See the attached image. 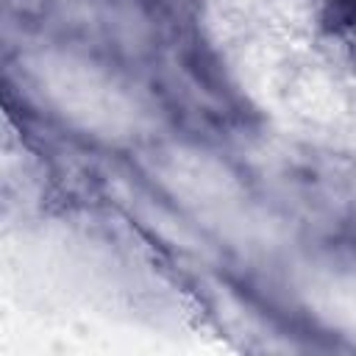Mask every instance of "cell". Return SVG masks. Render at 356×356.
I'll return each instance as SVG.
<instances>
[{"mask_svg":"<svg viewBox=\"0 0 356 356\" xmlns=\"http://www.w3.org/2000/svg\"><path fill=\"white\" fill-rule=\"evenodd\" d=\"M328 22L339 28H356V0H328Z\"/></svg>","mask_w":356,"mask_h":356,"instance_id":"obj_1","label":"cell"}]
</instances>
